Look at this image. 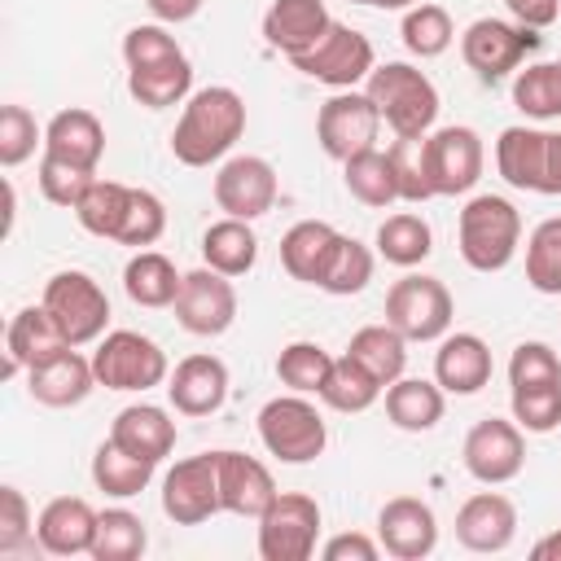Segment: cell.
Wrapping results in <instances>:
<instances>
[{
	"label": "cell",
	"mask_w": 561,
	"mask_h": 561,
	"mask_svg": "<svg viewBox=\"0 0 561 561\" xmlns=\"http://www.w3.org/2000/svg\"><path fill=\"white\" fill-rule=\"evenodd\" d=\"M241 131H245L241 92L224 88V83H210V88H197L184 101V114H180V123L171 131V153L184 167H210V162L232 153Z\"/></svg>",
	"instance_id": "1"
},
{
	"label": "cell",
	"mask_w": 561,
	"mask_h": 561,
	"mask_svg": "<svg viewBox=\"0 0 561 561\" xmlns=\"http://www.w3.org/2000/svg\"><path fill=\"white\" fill-rule=\"evenodd\" d=\"M456 241H460V259L473 272H504L522 245V215L508 197L500 193H478L465 202L460 219H456Z\"/></svg>",
	"instance_id": "2"
},
{
	"label": "cell",
	"mask_w": 561,
	"mask_h": 561,
	"mask_svg": "<svg viewBox=\"0 0 561 561\" xmlns=\"http://www.w3.org/2000/svg\"><path fill=\"white\" fill-rule=\"evenodd\" d=\"M364 92L373 96L381 123L394 136H430L434 118H438V88L430 83L425 70H416L412 61H386L368 75Z\"/></svg>",
	"instance_id": "3"
},
{
	"label": "cell",
	"mask_w": 561,
	"mask_h": 561,
	"mask_svg": "<svg viewBox=\"0 0 561 561\" xmlns=\"http://www.w3.org/2000/svg\"><path fill=\"white\" fill-rule=\"evenodd\" d=\"M259 443L267 447V456H276L280 465H311L316 456H324L329 430L324 416L316 412V403L307 394H276L259 408Z\"/></svg>",
	"instance_id": "4"
},
{
	"label": "cell",
	"mask_w": 561,
	"mask_h": 561,
	"mask_svg": "<svg viewBox=\"0 0 561 561\" xmlns=\"http://www.w3.org/2000/svg\"><path fill=\"white\" fill-rule=\"evenodd\" d=\"M92 368H96V386L123 394H145L171 377L167 351L136 329H110L92 351Z\"/></svg>",
	"instance_id": "5"
},
{
	"label": "cell",
	"mask_w": 561,
	"mask_h": 561,
	"mask_svg": "<svg viewBox=\"0 0 561 561\" xmlns=\"http://www.w3.org/2000/svg\"><path fill=\"white\" fill-rule=\"evenodd\" d=\"M456 316L451 289L438 276L408 272L386 289V324H394L408 342H438L447 337Z\"/></svg>",
	"instance_id": "6"
},
{
	"label": "cell",
	"mask_w": 561,
	"mask_h": 561,
	"mask_svg": "<svg viewBox=\"0 0 561 561\" xmlns=\"http://www.w3.org/2000/svg\"><path fill=\"white\" fill-rule=\"evenodd\" d=\"M48 316L57 320V329L66 333L70 346H92L105 337V324H110V298L105 289L88 276V272H53L48 285H44V298Z\"/></svg>",
	"instance_id": "7"
},
{
	"label": "cell",
	"mask_w": 561,
	"mask_h": 561,
	"mask_svg": "<svg viewBox=\"0 0 561 561\" xmlns=\"http://www.w3.org/2000/svg\"><path fill=\"white\" fill-rule=\"evenodd\" d=\"M543 44V35L535 26L522 22H504V18H478L465 26L460 35V57L465 66L482 79V83H500L504 75H513L522 66L526 53H535Z\"/></svg>",
	"instance_id": "8"
},
{
	"label": "cell",
	"mask_w": 561,
	"mask_h": 561,
	"mask_svg": "<svg viewBox=\"0 0 561 561\" xmlns=\"http://www.w3.org/2000/svg\"><path fill=\"white\" fill-rule=\"evenodd\" d=\"M320 539V504L302 491H280L259 517L263 561H307Z\"/></svg>",
	"instance_id": "9"
},
{
	"label": "cell",
	"mask_w": 561,
	"mask_h": 561,
	"mask_svg": "<svg viewBox=\"0 0 561 561\" xmlns=\"http://www.w3.org/2000/svg\"><path fill=\"white\" fill-rule=\"evenodd\" d=\"M294 70H302L307 79L329 83L333 92H342V88L368 83V75L377 70V53H373V39L364 31H355L346 22H333L311 53L294 57Z\"/></svg>",
	"instance_id": "10"
},
{
	"label": "cell",
	"mask_w": 561,
	"mask_h": 561,
	"mask_svg": "<svg viewBox=\"0 0 561 561\" xmlns=\"http://www.w3.org/2000/svg\"><path fill=\"white\" fill-rule=\"evenodd\" d=\"M377 131H381V114H377L373 96L355 92V88L333 92L316 114V140L333 162H346L364 149H377Z\"/></svg>",
	"instance_id": "11"
},
{
	"label": "cell",
	"mask_w": 561,
	"mask_h": 561,
	"mask_svg": "<svg viewBox=\"0 0 561 561\" xmlns=\"http://www.w3.org/2000/svg\"><path fill=\"white\" fill-rule=\"evenodd\" d=\"M460 460H465L469 478H478L482 486H504L526 465V430L517 421H504V416H482L465 434Z\"/></svg>",
	"instance_id": "12"
},
{
	"label": "cell",
	"mask_w": 561,
	"mask_h": 561,
	"mask_svg": "<svg viewBox=\"0 0 561 561\" xmlns=\"http://www.w3.org/2000/svg\"><path fill=\"white\" fill-rule=\"evenodd\" d=\"M425 158H430L434 197H465V193H473V184L482 180V167H486L482 136L473 127H465V123L430 131L425 136Z\"/></svg>",
	"instance_id": "13"
},
{
	"label": "cell",
	"mask_w": 561,
	"mask_h": 561,
	"mask_svg": "<svg viewBox=\"0 0 561 561\" xmlns=\"http://www.w3.org/2000/svg\"><path fill=\"white\" fill-rule=\"evenodd\" d=\"M162 513L175 526H202L206 517L224 513L219 504V469H215V451L175 460L162 478Z\"/></svg>",
	"instance_id": "14"
},
{
	"label": "cell",
	"mask_w": 561,
	"mask_h": 561,
	"mask_svg": "<svg viewBox=\"0 0 561 561\" xmlns=\"http://www.w3.org/2000/svg\"><path fill=\"white\" fill-rule=\"evenodd\" d=\"M175 320L193 337H219V333H228L232 320H237L232 276H224L215 267L184 272V285H180V298H175Z\"/></svg>",
	"instance_id": "15"
},
{
	"label": "cell",
	"mask_w": 561,
	"mask_h": 561,
	"mask_svg": "<svg viewBox=\"0 0 561 561\" xmlns=\"http://www.w3.org/2000/svg\"><path fill=\"white\" fill-rule=\"evenodd\" d=\"M215 206L232 219H263L276 206V167L259 153H237L215 171Z\"/></svg>",
	"instance_id": "16"
},
{
	"label": "cell",
	"mask_w": 561,
	"mask_h": 561,
	"mask_svg": "<svg viewBox=\"0 0 561 561\" xmlns=\"http://www.w3.org/2000/svg\"><path fill=\"white\" fill-rule=\"evenodd\" d=\"M381 552L394 561H421L438 548V517L421 495H394L377 513Z\"/></svg>",
	"instance_id": "17"
},
{
	"label": "cell",
	"mask_w": 561,
	"mask_h": 561,
	"mask_svg": "<svg viewBox=\"0 0 561 561\" xmlns=\"http://www.w3.org/2000/svg\"><path fill=\"white\" fill-rule=\"evenodd\" d=\"M215 469H219V504L232 517H254L259 522L263 508L280 495L276 482H272V469L263 460L245 456V451H232V447L215 451Z\"/></svg>",
	"instance_id": "18"
},
{
	"label": "cell",
	"mask_w": 561,
	"mask_h": 561,
	"mask_svg": "<svg viewBox=\"0 0 561 561\" xmlns=\"http://www.w3.org/2000/svg\"><path fill=\"white\" fill-rule=\"evenodd\" d=\"M167 399L180 416H210L228 399V364L219 355H184L167 377Z\"/></svg>",
	"instance_id": "19"
},
{
	"label": "cell",
	"mask_w": 561,
	"mask_h": 561,
	"mask_svg": "<svg viewBox=\"0 0 561 561\" xmlns=\"http://www.w3.org/2000/svg\"><path fill=\"white\" fill-rule=\"evenodd\" d=\"M96 508L79 495H57L39 508L35 517V543L48 552V557H83L92 552V539H96Z\"/></svg>",
	"instance_id": "20"
},
{
	"label": "cell",
	"mask_w": 561,
	"mask_h": 561,
	"mask_svg": "<svg viewBox=\"0 0 561 561\" xmlns=\"http://www.w3.org/2000/svg\"><path fill=\"white\" fill-rule=\"evenodd\" d=\"M329 26H333V18H329L324 0H272L267 13H263V39H267V48L285 53L289 61L302 57V53H311L324 39Z\"/></svg>",
	"instance_id": "21"
},
{
	"label": "cell",
	"mask_w": 561,
	"mask_h": 561,
	"mask_svg": "<svg viewBox=\"0 0 561 561\" xmlns=\"http://www.w3.org/2000/svg\"><path fill=\"white\" fill-rule=\"evenodd\" d=\"M517 535V508L500 491H478L456 508V539L469 552H504Z\"/></svg>",
	"instance_id": "22"
},
{
	"label": "cell",
	"mask_w": 561,
	"mask_h": 561,
	"mask_svg": "<svg viewBox=\"0 0 561 561\" xmlns=\"http://www.w3.org/2000/svg\"><path fill=\"white\" fill-rule=\"evenodd\" d=\"M61 351H70V342L48 316V307H22L4 329V377H18L22 368H35Z\"/></svg>",
	"instance_id": "23"
},
{
	"label": "cell",
	"mask_w": 561,
	"mask_h": 561,
	"mask_svg": "<svg viewBox=\"0 0 561 561\" xmlns=\"http://www.w3.org/2000/svg\"><path fill=\"white\" fill-rule=\"evenodd\" d=\"M92 390H96V368H92V359L79 355V346L26 368V394L44 408H75Z\"/></svg>",
	"instance_id": "24"
},
{
	"label": "cell",
	"mask_w": 561,
	"mask_h": 561,
	"mask_svg": "<svg viewBox=\"0 0 561 561\" xmlns=\"http://www.w3.org/2000/svg\"><path fill=\"white\" fill-rule=\"evenodd\" d=\"M44 153H53L61 162H75L83 171H96L101 153H105V123L83 105L57 110L44 127Z\"/></svg>",
	"instance_id": "25"
},
{
	"label": "cell",
	"mask_w": 561,
	"mask_h": 561,
	"mask_svg": "<svg viewBox=\"0 0 561 561\" xmlns=\"http://www.w3.org/2000/svg\"><path fill=\"white\" fill-rule=\"evenodd\" d=\"M434 381L443 394H478L491 381V346L478 333H447L434 351Z\"/></svg>",
	"instance_id": "26"
},
{
	"label": "cell",
	"mask_w": 561,
	"mask_h": 561,
	"mask_svg": "<svg viewBox=\"0 0 561 561\" xmlns=\"http://www.w3.org/2000/svg\"><path fill=\"white\" fill-rule=\"evenodd\" d=\"M543 167H548V131L539 127H504L495 140V171L508 188L543 193Z\"/></svg>",
	"instance_id": "27"
},
{
	"label": "cell",
	"mask_w": 561,
	"mask_h": 561,
	"mask_svg": "<svg viewBox=\"0 0 561 561\" xmlns=\"http://www.w3.org/2000/svg\"><path fill=\"white\" fill-rule=\"evenodd\" d=\"M110 438H114L118 447H127V451H136V456H145V460L158 465V460H167L171 447H175V421H171V412L158 408V403H127V408L114 416Z\"/></svg>",
	"instance_id": "28"
},
{
	"label": "cell",
	"mask_w": 561,
	"mask_h": 561,
	"mask_svg": "<svg viewBox=\"0 0 561 561\" xmlns=\"http://www.w3.org/2000/svg\"><path fill=\"white\" fill-rule=\"evenodd\" d=\"M443 386L438 381H425V377H399L386 386V416L394 430L403 434H425L443 421Z\"/></svg>",
	"instance_id": "29"
},
{
	"label": "cell",
	"mask_w": 561,
	"mask_h": 561,
	"mask_svg": "<svg viewBox=\"0 0 561 561\" xmlns=\"http://www.w3.org/2000/svg\"><path fill=\"white\" fill-rule=\"evenodd\" d=\"M180 285H184V272H175V263L158 250H136L123 267V289L136 307H175L180 298Z\"/></svg>",
	"instance_id": "30"
},
{
	"label": "cell",
	"mask_w": 561,
	"mask_h": 561,
	"mask_svg": "<svg viewBox=\"0 0 561 561\" xmlns=\"http://www.w3.org/2000/svg\"><path fill=\"white\" fill-rule=\"evenodd\" d=\"M202 259L206 267L224 272V276H245L254 263H259V237L250 228V219H215L206 232H202Z\"/></svg>",
	"instance_id": "31"
},
{
	"label": "cell",
	"mask_w": 561,
	"mask_h": 561,
	"mask_svg": "<svg viewBox=\"0 0 561 561\" xmlns=\"http://www.w3.org/2000/svg\"><path fill=\"white\" fill-rule=\"evenodd\" d=\"M337 241V228L324 224V219H298L285 237H280V267L302 280V285H316L320 272H324V259Z\"/></svg>",
	"instance_id": "32"
},
{
	"label": "cell",
	"mask_w": 561,
	"mask_h": 561,
	"mask_svg": "<svg viewBox=\"0 0 561 561\" xmlns=\"http://www.w3.org/2000/svg\"><path fill=\"white\" fill-rule=\"evenodd\" d=\"M346 355L359 359L381 386H390V381H399L403 368H408V337H403L394 324H364V329L351 333Z\"/></svg>",
	"instance_id": "33"
},
{
	"label": "cell",
	"mask_w": 561,
	"mask_h": 561,
	"mask_svg": "<svg viewBox=\"0 0 561 561\" xmlns=\"http://www.w3.org/2000/svg\"><path fill=\"white\" fill-rule=\"evenodd\" d=\"M153 469H158L153 460H145V456L118 447L114 438H105V443L92 451V482H96V491H105V495H114V500L140 495V491L149 486Z\"/></svg>",
	"instance_id": "34"
},
{
	"label": "cell",
	"mask_w": 561,
	"mask_h": 561,
	"mask_svg": "<svg viewBox=\"0 0 561 561\" xmlns=\"http://www.w3.org/2000/svg\"><path fill=\"white\" fill-rule=\"evenodd\" d=\"M127 92L145 110L180 105V101L193 96V66H188V57H175V61H162V66L127 70Z\"/></svg>",
	"instance_id": "35"
},
{
	"label": "cell",
	"mask_w": 561,
	"mask_h": 561,
	"mask_svg": "<svg viewBox=\"0 0 561 561\" xmlns=\"http://www.w3.org/2000/svg\"><path fill=\"white\" fill-rule=\"evenodd\" d=\"M373 245H377V254H381L386 263H394V267H416V263L430 259L434 232H430V224H425L416 210H399V215L381 219Z\"/></svg>",
	"instance_id": "36"
},
{
	"label": "cell",
	"mask_w": 561,
	"mask_h": 561,
	"mask_svg": "<svg viewBox=\"0 0 561 561\" xmlns=\"http://www.w3.org/2000/svg\"><path fill=\"white\" fill-rule=\"evenodd\" d=\"M342 184L355 202L381 210L390 202H399V184H394V167H390V153L381 149H364L355 158L342 162Z\"/></svg>",
	"instance_id": "37"
},
{
	"label": "cell",
	"mask_w": 561,
	"mask_h": 561,
	"mask_svg": "<svg viewBox=\"0 0 561 561\" xmlns=\"http://www.w3.org/2000/svg\"><path fill=\"white\" fill-rule=\"evenodd\" d=\"M368 280H373V250H368L364 241L337 232V241H333V250H329V259H324V272H320V280H316V289H324V294H333V298H351V294H359Z\"/></svg>",
	"instance_id": "38"
},
{
	"label": "cell",
	"mask_w": 561,
	"mask_h": 561,
	"mask_svg": "<svg viewBox=\"0 0 561 561\" xmlns=\"http://www.w3.org/2000/svg\"><path fill=\"white\" fill-rule=\"evenodd\" d=\"M381 381L351 355H337L333 368H329V381L320 386V399L333 408V412H368L377 399H381Z\"/></svg>",
	"instance_id": "39"
},
{
	"label": "cell",
	"mask_w": 561,
	"mask_h": 561,
	"mask_svg": "<svg viewBox=\"0 0 561 561\" xmlns=\"http://www.w3.org/2000/svg\"><path fill=\"white\" fill-rule=\"evenodd\" d=\"M399 39L412 57L430 61V57H443L456 39V26H451V13L443 4H412L403 9V22H399Z\"/></svg>",
	"instance_id": "40"
},
{
	"label": "cell",
	"mask_w": 561,
	"mask_h": 561,
	"mask_svg": "<svg viewBox=\"0 0 561 561\" xmlns=\"http://www.w3.org/2000/svg\"><path fill=\"white\" fill-rule=\"evenodd\" d=\"M149 548V530L131 508H105L96 517V539H92V561H136Z\"/></svg>",
	"instance_id": "41"
},
{
	"label": "cell",
	"mask_w": 561,
	"mask_h": 561,
	"mask_svg": "<svg viewBox=\"0 0 561 561\" xmlns=\"http://www.w3.org/2000/svg\"><path fill=\"white\" fill-rule=\"evenodd\" d=\"M127 197H131L127 184H118V180H101V175H96V180L88 184V193L79 197L75 219L83 224V232L114 241V237H118V224H123V210H127Z\"/></svg>",
	"instance_id": "42"
},
{
	"label": "cell",
	"mask_w": 561,
	"mask_h": 561,
	"mask_svg": "<svg viewBox=\"0 0 561 561\" xmlns=\"http://www.w3.org/2000/svg\"><path fill=\"white\" fill-rule=\"evenodd\" d=\"M513 105L526 118H561V61H539L517 70Z\"/></svg>",
	"instance_id": "43"
},
{
	"label": "cell",
	"mask_w": 561,
	"mask_h": 561,
	"mask_svg": "<svg viewBox=\"0 0 561 561\" xmlns=\"http://www.w3.org/2000/svg\"><path fill=\"white\" fill-rule=\"evenodd\" d=\"M329 368H333V355L320 342H289L276 355V377L294 394H320V386L329 381Z\"/></svg>",
	"instance_id": "44"
},
{
	"label": "cell",
	"mask_w": 561,
	"mask_h": 561,
	"mask_svg": "<svg viewBox=\"0 0 561 561\" xmlns=\"http://www.w3.org/2000/svg\"><path fill=\"white\" fill-rule=\"evenodd\" d=\"M526 285L535 294H561V215L543 219L526 241Z\"/></svg>",
	"instance_id": "45"
},
{
	"label": "cell",
	"mask_w": 561,
	"mask_h": 561,
	"mask_svg": "<svg viewBox=\"0 0 561 561\" xmlns=\"http://www.w3.org/2000/svg\"><path fill=\"white\" fill-rule=\"evenodd\" d=\"M390 167H394V184H399V202H430L434 184H430V158H425V136H394V145L386 149Z\"/></svg>",
	"instance_id": "46"
},
{
	"label": "cell",
	"mask_w": 561,
	"mask_h": 561,
	"mask_svg": "<svg viewBox=\"0 0 561 561\" xmlns=\"http://www.w3.org/2000/svg\"><path fill=\"white\" fill-rule=\"evenodd\" d=\"M162 232H167V206H162V197L149 193V188H131L114 241H118V245H131V250H149Z\"/></svg>",
	"instance_id": "47"
},
{
	"label": "cell",
	"mask_w": 561,
	"mask_h": 561,
	"mask_svg": "<svg viewBox=\"0 0 561 561\" xmlns=\"http://www.w3.org/2000/svg\"><path fill=\"white\" fill-rule=\"evenodd\" d=\"M184 57V48L175 44V35L162 26V22H140L123 35V61L127 70H145V66H162V61H175Z\"/></svg>",
	"instance_id": "48"
},
{
	"label": "cell",
	"mask_w": 561,
	"mask_h": 561,
	"mask_svg": "<svg viewBox=\"0 0 561 561\" xmlns=\"http://www.w3.org/2000/svg\"><path fill=\"white\" fill-rule=\"evenodd\" d=\"M561 381V355L548 342H517L508 355V386H557Z\"/></svg>",
	"instance_id": "49"
},
{
	"label": "cell",
	"mask_w": 561,
	"mask_h": 561,
	"mask_svg": "<svg viewBox=\"0 0 561 561\" xmlns=\"http://www.w3.org/2000/svg\"><path fill=\"white\" fill-rule=\"evenodd\" d=\"M508 408H513V421H517L526 434H552V430L561 425V381H557V386H526V390H513Z\"/></svg>",
	"instance_id": "50"
},
{
	"label": "cell",
	"mask_w": 561,
	"mask_h": 561,
	"mask_svg": "<svg viewBox=\"0 0 561 561\" xmlns=\"http://www.w3.org/2000/svg\"><path fill=\"white\" fill-rule=\"evenodd\" d=\"M35 145H44V127L26 105H4L0 110V167H22Z\"/></svg>",
	"instance_id": "51"
},
{
	"label": "cell",
	"mask_w": 561,
	"mask_h": 561,
	"mask_svg": "<svg viewBox=\"0 0 561 561\" xmlns=\"http://www.w3.org/2000/svg\"><path fill=\"white\" fill-rule=\"evenodd\" d=\"M35 180H39V193H44L53 206L75 210V206H79V197L88 193V184L96 180V171H83V167H75V162H61V158L44 153V158H39Z\"/></svg>",
	"instance_id": "52"
},
{
	"label": "cell",
	"mask_w": 561,
	"mask_h": 561,
	"mask_svg": "<svg viewBox=\"0 0 561 561\" xmlns=\"http://www.w3.org/2000/svg\"><path fill=\"white\" fill-rule=\"evenodd\" d=\"M31 535H35L31 504H26V495L13 482H4L0 486V552H18Z\"/></svg>",
	"instance_id": "53"
},
{
	"label": "cell",
	"mask_w": 561,
	"mask_h": 561,
	"mask_svg": "<svg viewBox=\"0 0 561 561\" xmlns=\"http://www.w3.org/2000/svg\"><path fill=\"white\" fill-rule=\"evenodd\" d=\"M324 561H377L381 557V539H368L359 530H346V535H333L324 548H320Z\"/></svg>",
	"instance_id": "54"
},
{
	"label": "cell",
	"mask_w": 561,
	"mask_h": 561,
	"mask_svg": "<svg viewBox=\"0 0 561 561\" xmlns=\"http://www.w3.org/2000/svg\"><path fill=\"white\" fill-rule=\"evenodd\" d=\"M504 4L522 26H535V31H543L561 18V0H504Z\"/></svg>",
	"instance_id": "55"
},
{
	"label": "cell",
	"mask_w": 561,
	"mask_h": 561,
	"mask_svg": "<svg viewBox=\"0 0 561 561\" xmlns=\"http://www.w3.org/2000/svg\"><path fill=\"white\" fill-rule=\"evenodd\" d=\"M149 4V13L158 18V22H188V18H197V9H202V0H145Z\"/></svg>",
	"instance_id": "56"
},
{
	"label": "cell",
	"mask_w": 561,
	"mask_h": 561,
	"mask_svg": "<svg viewBox=\"0 0 561 561\" xmlns=\"http://www.w3.org/2000/svg\"><path fill=\"white\" fill-rule=\"evenodd\" d=\"M543 193H561V131H548V167H543Z\"/></svg>",
	"instance_id": "57"
},
{
	"label": "cell",
	"mask_w": 561,
	"mask_h": 561,
	"mask_svg": "<svg viewBox=\"0 0 561 561\" xmlns=\"http://www.w3.org/2000/svg\"><path fill=\"white\" fill-rule=\"evenodd\" d=\"M530 557H535V561H561V530L543 535V539L530 548Z\"/></svg>",
	"instance_id": "58"
},
{
	"label": "cell",
	"mask_w": 561,
	"mask_h": 561,
	"mask_svg": "<svg viewBox=\"0 0 561 561\" xmlns=\"http://www.w3.org/2000/svg\"><path fill=\"white\" fill-rule=\"evenodd\" d=\"M351 4H368V9H412L421 0H351Z\"/></svg>",
	"instance_id": "59"
}]
</instances>
